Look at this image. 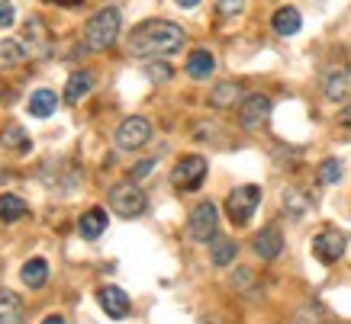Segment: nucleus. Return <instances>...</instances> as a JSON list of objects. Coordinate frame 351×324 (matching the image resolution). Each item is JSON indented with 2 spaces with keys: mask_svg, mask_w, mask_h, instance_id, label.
<instances>
[{
  "mask_svg": "<svg viewBox=\"0 0 351 324\" xmlns=\"http://www.w3.org/2000/svg\"><path fill=\"white\" fill-rule=\"evenodd\" d=\"M184 49V29L171 20H145L129 36V55L136 58H165Z\"/></svg>",
  "mask_w": 351,
  "mask_h": 324,
  "instance_id": "obj_1",
  "label": "nucleus"
},
{
  "mask_svg": "<svg viewBox=\"0 0 351 324\" xmlns=\"http://www.w3.org/2000/svg\"><path fill=\"white\" fill-rule=\"evenodd\" d=\"M119 39V10L117 7H104L97 10L84 26V45L90 52H107Z\"/></svg>",
  "mask_w": 351,
  "mask_h": 324,
  "instance_id": "obj_2",
  "label": "nucleus"
},
{
  "mask_svg": "<svg viewBox=\"0 0 351 324\" xmlns=\"http://www.w3.org/2000/svg\"><path fill=\"white\" fill-rule=\"evenodd\" d=\"M258 202H261V189L255 183H248V187H235L229 196H226V215L232 225H248L252 215H255Z\"/></svg>",
  "mask_w": 351,
  "mask_h": 324,
  "instance_id": "obj_3",
  "label": "nucleus"
},
{
  "mask_svg": "<svg viewBox=\"0 0 351 324\" xmlns=\"http://www.w3.org/2000/svg\"><path fill=\"white\" fill-rule=\"evenodd\" d=\"M145 206H149V199L136 183H117L110 189V209L123 219H138L145 212Z\"/></svg>",
  "mask_w": 351,
  "mask_h": 324,
  "instance_id": "obj_4",
  "label": "nucleus"
},
{
  "mask_svg": "<svg viewBox=\"0 0 351 324\" xmlns=\"http://www.w3.org/2000/svg\"><path fill=\"white\" fill-rule=\"evenodd\" d=\"M216 231H219V209H216L213 202H197L191 209V219H187V234L193 241L206 244V241L219 238Z\"/></svg>",
  "mask_w": 351,
  "mask_h": 324,
  "instance_id": "obj_5",
  "label": "nucleus"
},
{
  "mask_svg": "<svg viewBox=\"0 0 351 324\" xmlns=\"http://www.w3.org/2000/svg\"><path fill=\"white\" fill-rule=\"evenodd\" d=\"M206 180V157L200 154H187L181 157L174 170H171V183L178 189H200Z\"/></svg>",
  "mask_w": 351,
  "mask_h": 324,
  "instance_id": "obj_6",
  "label": "nucleus"
},
{
  "mask_svg": "<svg viewBox=\"0 0 351 324\" xmlns=\"http://www.w3.org/2000/svg\"><path fill=\"white\" fill-rule=\"evenodd\" d=\"M149 138H152V122L142 119V116H129L117 129V145L123 151H138L142 145H149Z\"/></svg>",
  "mask_w": 351,
  "mask_h": 324,
  "instance_id": "obj_7",
  "label": "nucleus"
},
{
  "mask_svg": "<svg viewBox=\"0 0 351 324\" xmlns=\"http://www.w3.org/2000/svg\"><path fill=\"white\" fill-rule=\"evenodd\" d=\"M345 247H348V238H345V231H335V228L319 231L316 241H313V254L322 263H335L345 254Z\"/></svg>",
  "mask_w": 351,
  "mask_h": 324,
  "instance_id": "obj_8",
  "label": "nucleus"
},
{
  "mask_svg": "<svg viewBox=\"0 0 351 324\" xmlns=\"http://www.w3.org/2000/svg\"><path fill=\"white\" fill-rule=\"evenodd\" d=\"M267 116H271V100H267L265 94L245 96L242 106H239V122H242V129H248V132L261 129V122H265Z\"/></svg>",
  "mask_w": 351,
  "mask_h": 324,
  "instance_id": "obj_9",
  "label": "nucleus"
},
{
  "mask_svg": "<svg viewBox=\"0 0 351 324\" xmlns=\"http://www.w3.org/2000/svg\"><path fill=\"white\" fill-rule=\"evenodd\" d=\"M97 299H100V308L110 314V318H117V321H123L129 314V295L119 289V286H104L100 293H97Z\"/></svg>",
  "mask_w": 351,
  "mask_h": 324,
  "instance_id": "obj_10",
  "label": "nucleus"
},
{
  "mask_svg": "<svg viewBox=\"0 0 351 324\" xmlns=\"http://www.w3.org/2000/svg\"><path fill=\"white\" fill-rule=\"evenodd\" d=\"M280 251H284V234H280L274 225H267V228L258 231L255 254L261 257V260H277V257H280Z\"/></svg>",
  "mask_w": 351,
  "mask_h": 324,
  "instance_id": "obj_11",
  "label": "nucleus"
},
{
  "mask_svg": "<svg viewBox=\"0 0 351 324\" xmlns=\"http://www.w3.org/2000/svg\"><path fill=\"white\" fill-rule=\"evenodd\" d=\"M326 96L332 103H345L351 100V68H335L326 77Z\"/></svg>",
  "mask_w": 351,
  "mask_h": 324,
  "instance_id": "obj_12",
  "label": "nucleus"
},
{
  "mask_svg": "<svg viewBox=\"0 0 351 324\" xmlns=\"http://www.w3.org/2000/svg\"><path fill=\"white\" fill-rule=\"evenodd\" d=\"M23 299L10 289H0V324H23Z\"/></svg>",
  "mask_w": 351,
  "mask_h": 324,
  "instance_id": "obj_13",
  "label": "nucleus"
},
{
  "mask_svg": "<svg viewBox=\"0 0 351 324\" xmlns=\"http://www.w3.org/2000/svg\"><path fill=\"white\" fill-rule=\"evenodd\" d=\"M77 231H81V238L87 241H97L104 231H107V212L104 209H87L77 221Z\"/></svg>",
  "mask_w": 351,
  "mask_h": 324,
  "instance_id": "obj_14",
  "label": "nucleus"
},
{
  "mask_svg": "<svg viewBox=\"0 0 351 324\" xmlns=\"http://www.w3.org/2000/svg\"><path fill=\"white\" fill-rule=\"evenodd\" d=\"M271 26H274L277 36H297L300 26H303V16H300V10H293V7H280V10H274V16H271Z\"/></svg>",
  "mask_w": 351,
  "mask_h": 324,
  "instance_id": "obj_15",
  "label": "nucleus"
},
{
  "mask_svg": "<svg viewBox=\"0 0 351 324\" xmlns=\"http://www.w3.org/2000/svg\"><path fill=\"white\" fill-rule=\"evenodd\" d=\"M245 94H242V84H235V81H223V84L213 87V94H210V103L216 109H226V106H235L242 103Z\"/></svg>",
  "mask_w": 351,
  "mask_h": 324,
  "instance_id": "obj_16",
  "label": "nucleus"
},
{
  "mask_svg": "<svg viewBox=\"0 0 351 324\" xmlns=\"http://www.w3.org/2000/svg\"><path fill=\"white\" fill-rule=\"evenodd\" d=\"M90 87H94V77L87 71H75L68 77V84H64V103H81L90 94Z\"/></svg>",
  "mask_w": 351,
  "mask_h": 324,
  "instance_id": "obj_17",
  "label": "nucleus"
},
{
  "mask_svg": "<svg viewBox=\"0 0 351 324\" xmlns=\"http://www.w3.org/2000/svg\"><path fill=\"white\" fill-rule=\"evenodd\" d=\"M216 68V58L206 49H197V52H191V58H187V74H191L193 81H206L210 74H213Z\"/></svg>",
  "mask_w": 351,
  "mask_h": 324,
  "instance_id": "obj_18",
  "label": "nucleus"
},
{
  "mask_svg": "<svg viewBox=\"0 0 351 324\" xmlns=\"http://www.w3.org/2000/svg\"><path fill=\"white\" fill-rule=\"evenodd\" d=\"M55 106H58L55 90H36V94L29 96L26 109H29V116H36V119H49V116L55 113Z\"/></svg>",
  "mask_w": 351,
  "mask_h": 324,
  "instance_id": "obj_19",
  "label": "nucleus"
},
{
  "mask_svg": "<svg viewBox=\"0 0 351 324\" xmlns=\"http://www.w3.org/2000/svg\"><path fill=\"white\" fill-rule=\"evenodd\" d=\"M23 282L29 286V289H43L45 282H49V263L43 257H32L29 263H23Z\"/></svg>",
  "mask_w": 351,
  "mask_h": 324,
  "instance_id": "obj_20",
  "label": "nucleus"
},
{
  "mask_svg": "<svg viewBox=\"0 0 351 324\" xmlns=\"http://www.w3.org/2000/svg\"><path fill=\"white\" fill-rule=\"evenodd\" d=\"M210 244H213V247H210V260H213L216 267H229V263L239 257V244H235L232 238H213Z\"/></svg>",
  "mask_w": 351,
  "mask_h": 324,
  "instance_id": "obj_21",
  "label": "nucleus"
},
{
  "mask_svg": "<svg viewBox=\"0 0 351 324\" xmlns=\"http://www.w3.org/2000/svg\"><path fill=\"white\" fill-rule=\"evenodd\" d=\"M29 58V52H26V45L16 42V39H3L0 42V64L3 68H16V64H23Z\"/></svg>",
  "mask_w": 351,
  "mask_h": 324,
  "instance_id": "obj_22",
  "label": "nucleus"
},
{
  "mask_svg": "<svg viewBox=\"0 0 351 324\" xmlns=\"http://www.w3.org/2000/svg\"><path fill=\"white\" fill-rule=\"evenodd\" d=\"M0 145L7 148V151H29L32 141H29V135H26V129L7 126L3 132H0Z\"/></svg>",
  "mask_w": 351,
  "mask_h": 324,
  "instance_id": "obj_23",
  "label": "nucleus"
},
{
  "mask_svg": "<svg viewBox=\"0 0 351 324\" xmlns=\"http://www.w3.org/2000/svg\"><path fill=\"white\" fill-rule=\"evenodd\" d=\"M26 202H23L20 196H13V193H3L0 196V221H16L26 215Z\"/></svg>",
  "mask_w": 351,
  "mask_h": 324,
  "instance_id": "obj_24",
  "label": "nucleus"
},
{
  "mask_svg": "<svg viewBox=\"0 0 351 324\" xmlns=\"http://www.w3.org/2000/svg\"><path fill=\"white\" fill-rule=\"evenodd\" d=\"M309 206H313V199H309L303 189H293V187L284 189V209H287L290 215H303Z\"/></svg>",
  "mask_w": 351,
  "mask_h": 324,
  "instance_id": "obj_25",
  "label": "nucleus"
},
{
  "mask_svg": "<svg viewBox=\"0 0 351 324\" xmlns=\"http://www.w3.org/2000/svg\"><path fill=\"white\" fill-rule=\"evenodd\" d=\"M341 174H345V167H341V161H335V157H326L319 164V180L322 183H339Z\"/></svg>",
  "mask_w": 351,
  "mask_h": 324,
  "instance_id": "obj_26",
  "label": "nucleus"
},
{
  "mask_svg": "<svg viewBox=\"0 0 351 324\" xmlns=\"http://www.w3.org/2000/svg\"><path fill=\"white\" fill-rule=\"evenodd\" d=\"M293 324H322V308L319 305H303V308L293 314Z\"/></svg>",
  "mask_w": 351,
  "mask_h": 324,
  "instance_id": "obj_27",
  "label": "nucleus"
},
{
  "mask_svg": "<svg viewBox=\"0 0 351 324\" xmlns=\"http://www.w3.org/2000/svg\"><path fill=\"white\" fill-rule=\"evenodd\" d=\"M145 74H149L152 81H168L171 74H174V68H171V64H165V62H152L149 68H145Z\"/></svg>",
  "mask_w": 351,
  "mask_h": 324,
  "instance_id": "obj_28",
  "label": "nucleus"
},
{
  "mask_svg": "<svg viewBox=\"0 0 351 324\" xmlns=\"http://www.w3.org/2000/svg\"><path fill=\"white\" fill-rule=\"evenodd\" d=\"M216 10L223 13V16H235V13L245 10V0H213Z\"/></svg>",
  "mask_w": 351,
  "mask_h": 324,
  "instance_id": "obj_29",
  "label": "nucleus"
},
{
  "mask_svg": "<svg viewBox=\"0 0 351 324\" xmlns=\"http://www.w3.org/2000/svg\"><path fill=\"white\" fill-rule=\"evenodd\" d=\"M252 280H255V273H252V270H239V273L232 276V286L245 293V289H252Z\"/></svg>",
  "mask_w": 351,
  "mask_h": 324,
  "instance_id": "obj_30",
  "label": "nucleus"
},
{
  "mask_svg": "<svg viewBox=\"0 0 351 324\" xmlns=\"http://www.w3.org/2000/svg\"><path fill=\"white\" fill-rule=\"evenodd\" d=\"M13 20H16L13 7L7 3V0H0V26H13Z\"/></svg>",
  "mask_w": 351,
  "mask_h": 324,
  "instance_id": "obj_31",
  "label": "nucleus"
},
{
  "mask_svg": "<svg viewBox=\"0 0 351 324\" xmlns=\"http://www.w3.org/2000/svg\"><path fill=\"white\" fill-rule=\"evenodd\" d=\"M152 167H155V164H152V161H142V164H136V167H132V174H129V177H132V180L145 177V174H149Z\"/></svg>",
  "mask_w": 351,
  "mask_h": 324,
  "instance_id": "obj_32",
  "label": "nucleus"
},
{
  "mask_svg": "<svg viewBox=\"0 0 351 324\" xmlns=\"http://www.w3.org/2000/svg\"><path fill=\"white\" fill-rule=\"evenodd\" d=\"M339 122L341 126H351V103H345V109L339 113Z\"/></svg>",
  "mask_w": 351,
  "mask_h": 324,
  "instance_id": "obj_33",
  "label": "nucleus"
},
{
  "mask_svg": "<svg viewBox=\"0 0 351 324\" xmlns=\"http://www.w3.org/2000/svg\"><path fill=\"white\" fill-rule=\"evenodd\" d=\"M174 3H178V7H184V10H193L200 0H174Z\"/></svg>",
  "mask_w": 351,
  "mask_h": 324,
  "instance_id": "obj_34",
  "label": "nucleus"
},
{
  "mask_svg": "<svg viewBox=\"0 0 351 324\" xmlns=\"http://www.w3.org/2000/svg\"><path fill=\"white\" fill-rule=\"evenodd\" d=\"M43 324H68V321H64L62 314H49V318H45V321H43Z\"/></svg>",
  "mask_w": 351,
  "mask_h": 324,
  "instance_id": "obj_35",
  "label": "nucleus"
},
{
  "mask_svg": "<svg viewBox=\"0 0 351 324\" xmlns=\"http://www.w3.org/2000/svg\"><path fill=\"white\" fill-rule=\"evenodd\" d=\"M49 3H62V7H77V3H84V0H49Z\"/></svg>",
  "mask_w": 351,
  "mask_h": 324,
  "instance_id": "obj_36",
  "label": "nucleus"
},
{
  "mask_svg": "<svg viewBox=\"0 0 351 324\" xmlns=\"http://www.w3.org/2000/svg\"><path fill=\"white\" fill-rule=\"evenodd\" d=\"M200 324H223V321H219V318H203Z\"/></svg>",
  "mask_w": 351,
  "mask_h": 324,
  "instance_id": "obj_37",
  "label": "nucleus"
}]
</instances>
